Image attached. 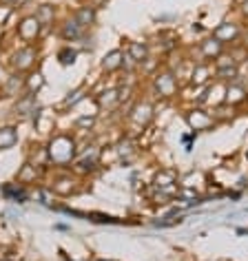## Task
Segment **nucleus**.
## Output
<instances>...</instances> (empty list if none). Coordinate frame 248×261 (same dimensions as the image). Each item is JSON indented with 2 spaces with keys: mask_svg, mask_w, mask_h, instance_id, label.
Returning <instances> with one entry per match:
<instances>
[{
  "mask_svg": "<svg viewBox=\"0 0 248 261\" xmlns=\"http://www.w3.org/2000/svg\"><path fill=\"white\" fill-rule=\"evenodd\" d=\"M155 91L159 93V97H173L177 93V80L171 71L155 75Z\"/></svg>",
  "mask_w": 248,
  "mask_h": 261,
  "instance_id": "nucleus-1",
  "label": "nucleus"
},
{
  "mask_svg": "<svg viewBox=\"0 0 248 261\" xmlns=\"http://www.w3.org/2000/svg\"><path fill=\"white\" fill-rule=\"evenodd\" d=\"M215 35L219 42H235V40H239V35H242V29H239L235 22H221L219 27L215 29Z\"/></svg>",
  "mask_w": 248,
  "mask_h": 261,
  "instance_id": "nucleus-2",
  "label": "nucleus"
},
{
  "mask_svg": "<svg viewBox=\"0 0 248 261\" xmlns=\"http://www.w3.org/2000/svg\"><path fill=\"white\" fill-rule=\"evenodd\" d=\"M188 124L190 128H195V131H206V128L215 126V119H213V115H208L206 111H190L188 113Z\"/></svg>",
  "mask_w": 248,
  "mask_h": 261,
  "instance_id": "nucleus-3",
  "label": "nucleus"
},
{
  "mask_svg": "<svg viewBox=\"0 0 248 261\" xmlns=\"http://www.w3.org/2000/svg\"><path fill=\"white\" fill-rule=\"evenodd\" d=\"M199 51H202V56L206 58V60L221 58V53H224V42H219V40L213 35V38H206L204 42H199Z\"/></svg>",
  "mask_w": 248,
  "mask_h": 261,
  "instance_id": "nucleus-4",
  "label": "nucleus"
},
{
  "mask_svg": "<svg viewBox=\"0 0 248 261\" xmlns=\"http://www.w3.org/2000/svg\"><path fill=\"white\" fill-rule=\"evenodd\" d=\"M211 75H213L211 66H208V64H197L193 69V73H190V84H193V87H204V84L211 80Z\"/></svg>",
  "mask_w": 248,
  "mask_h": 261,
  "instance_id": "nucleus-5",
  "label": "nucleus"
},
{
  "mask_svg": "<svg viewBox=\"0 0 248 261\" xmlns=\"http://www.w3.org/2000/svg\"><path fill=\"white\" fill-rule=\"evenodd\" d=\"M246 100V88L242 87V84L233 82L228 88H226V104H242V102Z\"/></svg>",
  "mask_w": 248,
  "mask_h": 261,
  "instance_id": "nucleus-6",
  "label": "nucleus"
},
{
  "mask_svg": "<svg viewBox=\"0 0 248 261\" xmlns=\"http://www.w3.org/2000/svg\"><path fill=\"white\" fill-rule=\"evenodd\" d=\"M146 56H149V47H146L144 42H133L131 44V58L135 62H144L146 60Z\"/></svg>",
  "mask_w": 248,
  "mask_h": 261,
  "instance_id": "nucleus-7",
  "label": "nucleus"
},
{
  "mask_svg": "<svg viewBox=\"0 0 248 261\" xmlns=\"http://www.w3.org/2000/svg\"><path fill=\"white\" fill-rule=\"evenodd\" d=\"M118 58H122V53H120V51L111 53V56H109V60H111V62H104V69H113V66L118 64Z\"/></svg>",
  "mask_w": 248,
  "mask_h": 261,
  "instance_id": "nucleus-8",
  "label": "nucleus"
},
{
  "mask_svg": "<svg viewBox=\"0 0 248 261\" xmlns=\"http://www.w3.org/2000/svg\"><path fill=\"white\" fill-rule=\"evenodd\" d=\"M78 18H80V22H82V25H84V22H91V20H93V11L84 9V11H80V13H78Z\"/></svg>",
  "mask_w": 248,
  "mask_h": 261,
  "instance_id": "nucleus-9",
  "label": "nucleus"
},
{
  "mask_svg": "<svg viewBox=\"0 0 248 261\" xmlns=\"http://www.w3.org/2000/svg\"><path fill=\"white\" fill-rule=\"evenodd\" d=\"M173 179H175L173 173H162V175H157V184L159 181H168V184H173Z\"/></svg>",
  "mask_w": 248,
  "mask_h": 261,
  "instance_id": "nucleus-10",
  "label": "nucleus"
},
{
  "mask_svg": "<svg viewBox=\"0 0 248 261\" xmlns=\"http://www.w3.org/2000/svg\"><path fill=\"white\" fill-rule=\"evenodd\" d=\"M242 13H244V16H248V0H244V4H242Z\"/></svg>",
  "mask_w": 248,
  "mask_h": 261,
  "instance_id": "nucleus-11",
  "label": "nucleus"
},
{
  "mask_svg": "<svg viewBox=\"0 0 248 261\" xmlns=\"http://www.w3.org/2000/svg\"><path fill=\"white\" fill-rule=\"evenodd\" d=\"M246 47H248V31H246Z\"/></svg>",
  "mask_w": 248,
  "mask_h": 261,
  "instance_id": "nucleus-12",
  "label": "nucleus"
}]
</instances>
